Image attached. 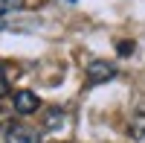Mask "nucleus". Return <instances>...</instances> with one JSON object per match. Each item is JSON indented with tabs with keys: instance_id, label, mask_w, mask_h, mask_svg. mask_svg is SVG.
Returning a JSON list of instances; mask_svg holds the SVG:
<instances>
[{
	"instance_id": "20e7f679",
	"label": "nucleus",
	"mask_w": 145,
	"mask_h": 143,
	"mask_svg": "<svg viewBox=\"0 0 145 143\" xmlns=\"http://www.w3.org/2000/svg\"><path fill=\"white\" fill-rule=\"evenodd\" d=\"M64 123H67V117H64V111H61V108H50V111H46V117H44L46 132H55V128H61Z\"/></svg>"
},
{
	"instance_id": "f03ea898",
	"label": "nucleus",
	"mask_w": 145,
	"mask_h": 143,
	"mask_svg": "<svg viewBox=\"0 0 145 143\" xmlns=\"http://www.w3.org/2000/svg\"><path fill=\"white\" fill-rule=\"evenodd\" d=\"M6 143H41V137H38V132L29 128V126H9Z\"/></svg>"
},
{
	"instance_id": "7ed1b4c3",
	"label": "nucleus",
	"mask_w": 145,
	"mask_h": 143,
	"mask_svg": "<svg viewBox=\"0 0 145 143\" xmlns=\"http://www.w3.org/2000/svg\"><path fill=\"white\" fill-rule=\"evenodd\" d=\"M38 108H41V99L32 91H18L15 93V111L18 114H35Z\"/></svg>"
},
{
	"instance_id": "423d86ee",
	"label": "nucleus",
	"mask_w": 145,
	"mask_h": 143,
	"mask_svg": "<svg viewBox=\"0 0 145 143\" xmlns=\"http://www.w3.org/2000/svg\"><path fill=\"white\" fill-rule=\"evenodd\" d=\"M6 91H9V82H6V73H3V67H0V99L6 97Z\"/></svg>"
},
{
	"instance_id": "f257e3e1",
	"label": "nucleus",
	"mask_w": 145,
	"mask_h": 143,
	"mask_svg": "<svg viewBox=\"0 0 145 143\" xmlns=\"http://www.w3.org/2000/svg\"><path fill=\"white\" fill-rule=\"evenodd\" d=\"M116 76V67L113 62H105V58H93L87 64V85H102V82L113 79Z\"/></svg>"
},
{
	"instance_id": "39448f33",
	"label": "nucleus",
	"mask_w": 145,
	"mask_h": 143,
	"mask_svg": "<svg viewBox=\"0 0 145 143\" xmlns=\"http://www.w3.org/2000/svg\"><path fill=\"white\" fill-rule=\"evenodd\" d=\"M20 9H23V0H0V15H12Z\"/></svg>"
}]
</instances>
